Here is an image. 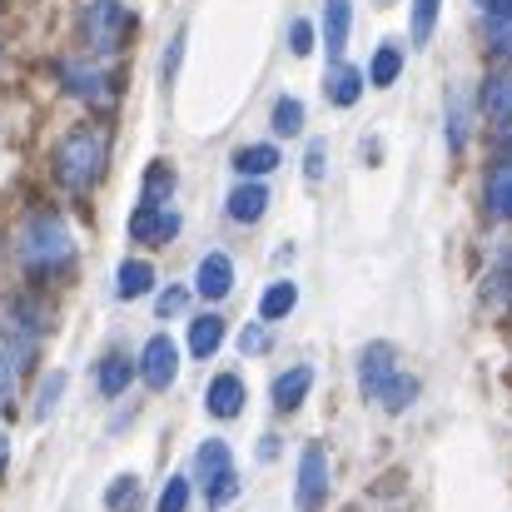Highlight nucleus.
<instances>
[{
  "label": "nucleus",
  "mask_w": 512,
  "mask_h": 512,
  "mask_svg": "<svg viewBox=\"0 0 512 512\" xmlns=\"http://www.w3.org/2000/svg\"><path fill=\"white\" fill-rule=\"evenodd\" d=\"M194 289L204 299H229V289H234V259L229 254H204V264L194 274Z\"/></svg>",
  "instance_id": "6e6552de"
},
{
  "label": "nucleus",
  "mask_w": 512,
  "mask_h": 512,
  "mask_svg": "<svg viewBox=\"0 0 512 512\" xmlns=\"http://www.w3.org/2000/svg\"><path fill=\"white\" fill-rule=\"evenodd\" d=\"M130 378H135V363H130L125 353H110V358L100 363V393H105V398L125 393V388H130Z\"/></svg>",
  "instance_id": "4be33fe9"
},
{
  "label": "nucleus",
  "mask_w": 512,
  "mask_h": 512,
  "mask_svg": "<svg viewBox=\"0 0 512 512\" xmlns=\"http://www.w3.org/2000/svg\"><path fill=\"white\" fill-rule=\"evenodd\" d=\"M100 174H105V140H100L95 130H75V135L60 140V150H55V179H60L70 194L95 189Z\"/></svg>",
  "instance_id": "f03ea898"
},
{
  "label": "nucleus",
  "mask_w": 512,
  "mask_h": 512,
  "mask_svg": "<svg viewBox=\"0 0 512 512\" xmlns=\"http://www.w3.org/2000/svg\"><path fill=\"white\" fill-rule=\"evenodd\" d=\"M314 388V368L309 363H299V368H284L279 378H274V388H269V398H274V408L279 413H294L299 403H304V393Z\"/></svg>",
  "instance_id": "1a4fd4ad"
},
{
  "label": "nucleus",
  "mask_w": 512,
  "mask_h": 512,
  "mask_svg": "<svg viewBox=\"0 0 512 512\" xmlns=\"http://www.w3.org/2000/svg\"><path fill=\"white\" fill-rule=\"evenodd\" d=\"M65 85L85 100H105V75L100 70H85V65H65Z\"/></svg>",
  "instance_id": "bb28decb"
},
{
  "label": "nucleus",
  "mask_w": 512,
  "mask_h": 512,
  "mask_svg": "<svg viewBox=\"0 0 512 512\" xmlns=\"http://www.w3.org/2000/svg\"><path fill=\"white\" fill-rule=\"evenodd\" d=\"M304 174L309 179H324V140H314V150L304 155Z\"/></svg>",
  "instance_id": "58836bf2"
},
{
  "label": "nucleus",
  "mask_w": 512,
  "mask_h": 512,
  "mask_svg": "<svg viewBox=\"0 0 512 512\" xmlns=\"http://www.w3.org/2000/svg\"><path fill=\"white\" fill-rule=\"evenodd\" d=\"M10 463V438H5V428H0V468Z\"/></svg>",
  "instance_id": "37998d69"
},
{
  "label": "nucleus",
  "mask_w": 512,
  "mask_h": 512,
  "mask_svg": "<svg viewBox=\"0 0 512 512\" xmlns=\"http://www.w3.org/2000/svg\"><path fill=\"white\" fill-rule=\"evenodd\" d=\"M294 304H299V289H294L289 279H279V284L264 289V299H259V319H264V324H279V319L294 314Z\"/></svg>",
  "instance_id": "2eb2a0df"
},
{
  "label": "nucleus",
  "mask_w": 512,
  "mask_h": 512,
  "mask_svg": "<svg viewBox=\"0 0 512 512\" xmlns=\"http://www.w3.org/2000/svg\"><path fill=\"white\" fill-rule=\"evenodd\" d=\"M130 234H135L140 244H170L174 234H179V214H174L170 204H145V209L130 219Z\"/></svg>",
  "instance_id": "0eeeda50"
},
{
  "label": "nucleus",
  "mask_w": 512,
  "mask_h": 512,
  "mask_svg": "<svg viewBox=\"0 0 512 512\" xmlns=\"http://www.w3.org/2000/svg\"><path fill=\"white\" fill-rule=\"evenodd\" d=\"M289 50H294V55H309V50H314V25H309V20H294V25H289Z\"/></svg>",
  "instance_id": "c9c22d12"
},
{
  "label": "nucleus",
  "mask_w": 512,
  "mask_h": 512,
  "mask_svg": "<svg viewBox=\"0 0 512 512\" xmlns=\"http://www.w3.org/2000/svg\"><path fill=\"white\" fill-rule=\"evenodd\" d=\"M105 508L110 512H135L140 508V478H115L105 488Z\"/></svg>",
  "instance_id": "cd10ccee"
},
{
  "label": "nucleus",
  "mask_w": 512,
  "mask_h": 512,
  "mask_svg": "<svg viewBox=\"0 0 512 512\" xmlns=\"http://www.w3.org/2000/svg\"><path fill=\"white\" fill-rule=\"evenodd\" d=\"M234 468V453H229V443H219V438H209V443H199L194 448V483L199 488H209L219 473H229Z\"/></svg>",
  "instance_id": "9b49d317"
},
{
  "label": "nucleus",
  "mask_w": 512,
  "mask_h": 512,
  "mask_svg": "<svg viewBox=\"0 0 512 512\" xmlns=\"http://www.w3.org/2000/svg\"><path fill=\"white\" fill-rule=\"evenodd\" d=\"M358 95H363V75H358L353 65H343L339 60V65L329 70V100L348 110V105H358Z\"/></svg>",
  "instance_id": "aec40b11"
},
{
  "label": "nucleus",
  "mask_w": 512,
  "mask_h": 512,
  "mask_svg": "<svg viewBox=\"0 0 512 512\" xmlns=\"http://www.w3.org/2000/svg\"><path fill=\"white\" fill-rule=\"evenodd\" d=\"M10 393H15V363H10V353L0 348V403H10Z\"/></svg>",
  "instance_id": "4c0bfd02"
},
{
  "label": "nucleus",
  "mask_w": 512,
  "mask_h": 512,
  "mask_svg": "<svg viewBox=\"0 0 512 512\" xmlns=\"http://www.w3.org/2000/svg\"><path fill=\"white\" fill-rule=\"evenodd\" d=\"M483 110L503 125V120H512V70H498L488 85H483Z\"/></svg>",
  "instance_id": "6ab92c4d"
},
{
  "label": "nucleus",
  "mask_w": 512,
  "mask_h": 512,
  "mask_svg": "<svg viewBox=\"0 0 512 512\" xmlns=\"http://www.w3.org/2000/svg\"><path fill=\"white\" fill-rule=\"evenodd\" d=\"M398 373V353H393V343H368L363 353H358V383H363V398H373L378 403V393H383V383Z\"/></svg>",
  "instance_id": "39448f33"
},
{
  "label": "nucleus",
  "mask_w": 512,
  "mask_h": 512,
  "mask_svg": "<svg viewBox=\"0 0 512 512\" xmlns=\"http://www.w3.org/2000/svg\"><path fill=\"white\" fill-rule=\"evenodd\" d=\"M488 45L512 60V15H488Z\"/></svg>",
  "instance_id": "473e14b6"
},
{
  "label": "nucleus",
  "mask_w": 512,
  "mask_h": 512,
  "mask_svg": "<svg viewBox=\"0 0 512 512\" xmlns=\"http://www.w3.org/2000/svg\"><path fill=\"white\" fill-rule=\"evenodd\" d=\"M179 55H184V35H174L170 50H165V75L174 80V70H179Z\"/></svg>",
  "instance_id": "ea45409f"
},
{
  "label": "nucleus",
  "mask_w": 512,
  "mask_h": 512,
  "mask_svg": "<svg viewBox=\"0 0 512 512\" xmlns=\"http://www.w3.org/2000/svg\"><path fill=\"white\" fill-rule=\"evenodd\" d=\"M294 503H299V512H319L329 503V458H324L319 443H309V448L299 453V488H294Z\"/></svg>",
  "instance_id": "20e7f679"
},
{
  "label": "nucleus",
  "mask_w": 512,
  "mask_h": 512,
  "mask_svg": "<svg viewBox=\"0 0 512 512\" xmlns=\"http://www.w3.org/2000/svg\"><path fill=\"white\" fill-rule=\"evenodd\" d=\"M348 20H353V5L348 0H324V45H329V55H343Z\"/></svg>",
  "instance_id": "dca6fc26"
},
{
  "label": "nucleus",
  "mask_w": 512,
  "mask_h": 512,
  "mask_svg": "<svg viewBox=\"0 0 512 512\" xmlns=\"http://www.w3.org/2000/svg\"><path fill=\"white\" fill-rule=\"evenodd\" d=\"M155 289V269L145 264V259H130V264H120V274H115V294L130 304V299H140V294H150Z\"/></svg>",
  "instance_id": "4468645a"
},
{
  "label": "nucleus",
  "mask_w": 512,
  "mask_h": 512,
  "mask_svg": "<svg viewBox=\"0 0 512 512\" xmlns=\"http://www.w3.org/2000/svg\"><path fill=\"white\" fill-rule=\"evenodd\" d=\"M174 373H179V348L165 334H155V339L145 343V353H140V378L150 388H170Z\"/></svg>",
  "instance_id": "423d86ee"
},
{
  "label": "nucleus",
  "mask_w": 512,
  "mask_h": 512,
  "mask_svg": "<svg viewBox=\"0 0 512 512\" xmlns=\"http://www.w3.org/2000/svg\"><path fill=\"white\" fill-rule=\"evenodd\" d=\"M483 199H488V214H493V219H512V155H503V160L488 170Z\"/></svg>",
  "instance_id": "f8f14e48"
},
{
  "label": "nucleus",
  "mask_w": 512,
  "mask_h": 512,
  "mask_svg": "<svg viewBox=\"0 0 512 512\" xmlns=\"http://www.w3.org/2000/svg\"><path fill=\"white\" fill-rule=\"evenodd\" d=\"M60 398H65V373L55 368V373H45V378H40V393H35L30 418H35V423H45V418L55 413V403H60Z\"/></svg>",
  "instance_id": "a878e982"
},
{
  "label": "nucleus",
  "mask_w": 512,
  "mask_h": 512,
  "mask_svg": "<svg viewBox=\"0 0 512 512\" xmlns=\"http://www.w3.org/2000/svg\"><path fill=\"white\" fill-rule=\"evenodd\" d=\"M483 299L488 304H512V249L498 254V264H493V274L483 284Z\"/></svg>",
  "instance_id": "b1692460"
},
{
  "label": "nucleus",
  "mask_w": 512,
  "mask_h": 512,
  "mask_svg": "<svg viewBox=\"0 0 512 512\" xmlns=\"http://www.w3.org/2000/svg\"><path fill=\"white\" fill-rule=\"evenodd\" d=\"M219 343H224V319H219V314H199V319L189 324V353H194V358H209Z\"/></svg>",
  "instance_id": "f3484780"
},
{
  "label": "nucleus",
  "mask_w": 512,
  "mask_h": 512,
  "mask_svg": "<svg viewBox=\"0 0 512 512\" xmlns=\"http://www.w3.org/2000/svg\"><path fill=\"white\" fill-rule=\"evenodd\" d=\"M170 189H174V174H170V165H155V170L145 174V204H170Z\"/></svg>",
  "instance_id": "2f4dec72"
},
{
  "label": "nucleus",
  "mask_w": 512,
  "mask_h": 512,
  "mask_svg": "<svg viewBox=\"0 0 512 512\" xmlns=\"http://www.w3.org/2000/svg\"><path fill=\"white\" fill-rule=\"evenodd\" d=\"M438 5H443V0H413V40H418V45H428V40H433Z\"/></svg>",
  "instance_id": "7c9ffc66"
},
{
  "label": "nucleus",
  "mask_w": 512,
  "mask_h": 512,
  "mask_svg": "<svg viewBox=\"0 0 512 512\" xmlns=\"http://www.w3.org/2000/svg\"><path fill=\"white\" fill-rule=\"evenodd\" d=\"M130 25H135L130 5H120V0H95V5L85 10V45H90L95 55H110V50L125 45Z\"/></svg>",
  "instance_id": "7ed1b4c3"
},
{
  "label": "nucleus",
  "mask_w": 512,
  "mask_h": 512,
  "mask_svg": "<svg viewBox=\"0 0 512 512\" xmlns=\"http://www.w3.org/2000/svg\"><path fill=\"white\" fill-rule=\"evenodd\" d=\"M274 453H279V438H264V443H259V458H264V463H269V458H274Z\"/></svg>",
  "instance_id": "79ce46f5"
},
{
  "label": "nucleus",
  "mask_w": 512,
  "mask_h": 512,
  "mask_svg": "<svg viewBox=\"0 0 512 512\" xmlns=\"http://www.w3.org/2000/svg\"><path fill=\"white\" fill-rule=\"evenodd\" d=\"M20 259H25V269H35V274L65 269V264L75 259V239H70L65 219L50 214V209L30 214V219L20 224Z\"/></svg>",
  "instance_id": "f257e3e1"
},
{
  "label": "nucleus",
  "mask_w": 512,
  "mask_h": 512,
  "mask_svg": "<svg viewBox=\"0 0 512 512\" xmlns=\"http://www.w3.org/2000/svg\"><path fill=\"white\" fill-rule=\"evenodd\" d=\"M398 75H403V45H398V40H383V45H378V55H373L368 80H373V85H393Z\"/></svg>",
  "instance_id": "412c9836"
},
{
  "label": "nucleus",
  "mask_w": 512,
  "mask_h": 512,
  "mask_svg": "<svg viewBox=\"0 0 512 512\" xmlns=\"http://www.w3.org/2000/svg\"><path fill=\"white\" fill-rule=\"evenodd\" d=\"M264 209H269V189L254 179V184H239L234 194H229V219H239V224H254V219H264Z\"/></svg>",
  "instance_id": "ddd939ff"
},
{
  "label": "nucleus",
  "mask_w": 512,
  "mask_h": 512,
  "mask_svg": "<svg viewBox=\"0 0 512 512\" xmlns=\"http://www.w3.org/2000/svg\"><path fill=\"white\" fill-rule=\"evenodd\" d=\"M413 398H418V378H413V373H393V378L383 383V393H378V403H383L388 413H403Z\"/></svg>",
  "instance_id": "5701e85b"
},
{
  "label": "nucleus",
  "mask_w": 512,
  "mask_h": 512,
  "mask_svg": "<svg viewBox=\"0 0 512 512\" xmlns=\"http://www.w3.org/2000/svg\"><path fill=\"white\" fill-rule=\"evenodd\" d=\"M204 403H209L214 418H239V413H244V378H239V373H219V378L209 383Z\"/></svg>",
  "instance_id": "9d476101"
},
{
  "label": "nucleus",
  "mask_w": 512,
  "mask_h": 512,
  "mask_svg": "<svg viewBox=\"0 0 512 512\" xmlns=\"http://www.w3.org/2000/svg\"><path fill=\"white\" fill-rule=\"evenodd\" d=\"M488 15H512V0H478Z\"/></svg>",
  "instance_id": "a19ab883"
},
{
  "label": "nucleus",
  "mask_w": 512,
  "mask_h": 512,
  "mask_svg": "<svg viewBox=\"0 0 512 512\" xmlns=\"http://www.w3.org/2000/svg\"><path fill=\"white\" fill-rule=\"evenodd\" d=\"M234 170L239 174H274L279 170V150L274 145H244L234 155Z\"/></svg>",
  "instance_id": "393cba45"
},
{
  "label": "nucleus",
  "mask_w": 512,
  "mask_h": 512,
  "mask_svg": "<svg viewBox=\"0 0 512 512\" xmlns=\"http://www.w3.org/2000/svg\"><path fill=\"white\" fill-rule=\"evenodd\" d=\"M234 498H239V473H234V468H229V473H219V478L204 488V503H209V508H229Z\"/></svg>",
  "instance_id": "c756f323"
},
{
  "label": "nucleus",
  "mask_w": 512,
  "mask_h": 512,
  "mask_svg": "<svg viewBox=\"0 0 512 512\" xmlns=\"http://www.w3.org/2000/svg\"><path fill=\"white\" fill-rule=\"evenodd\" d=\"M189 508V478H170L160 493V512H184Z\"/></svg>",
  "instance_id": "72a5a7b5"
},
{
  "label": "nucleus",
  "mask_w": 512,
  "mask_h": 512,
  "mask_svg": "<svg viewBox=\"0 0 512 512\" xmlns=\"http://www.w3.org/2000/svg\"><path fill=\"white\" fill-rule=\"evenodd\" d=\"M468 120H473V110H468V90L453 85V90H448V145H453V150L468 145Z\"/></svg>",
  "instance_id": "a211bd4d"
},
{
  "label": "nucleus",
  "mask_w": 512,
  "mask_h": 512,
  "mask_svg": "<svg viewBox=\"0 0 512 512\" xmlns=\"http://www.w3.org/2000/svg\"><path fill=\"white\" fill-rule=\"evenodd\" d=\"M304 130V105L294 95L274 100V135H299Z\"/></svg>",
  "instance_id": "c85d7f7f"
},
{
  "label": "nucleus",
  "mask_w": 512,
  "mask_h": 512,
  "mask_svg": "<svg viewBox=\"0 0 512 512\" xmlns=\"http://www.w3.org/2000/svg\"><path fill=\"white\" fill-rule=\"evenodd\" d=\"M184 304H189V289H184V284H174V289H165V294L155 299V314H160V319H174Z\"/></svg>",
  "instance_id": "f704fd0d"
},
{
  "label": "nucleus",
  "mask_w": 512,
  "mask_h": 512,
  "mask_svg": "<svg viewBox=\"0 0 512 512\" xmlns=\"http://www.w3.org/2000/svg\"><path fill=\"white\" fill-rule=\"evenodd\" d=\"M269 329H264V324H254V329H244V334H239V348H244V353H269Z\"/></svg>",
  "instance_id": "e433bc0d"
}]
</instances>
